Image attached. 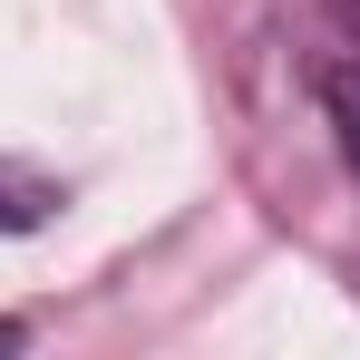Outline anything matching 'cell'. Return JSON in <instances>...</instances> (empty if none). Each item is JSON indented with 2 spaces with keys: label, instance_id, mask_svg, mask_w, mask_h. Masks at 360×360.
<instances>
[{
  "label": "cell",
  "instance_id": "cell-1",
  "mask_svg": "<svg viewBox=\"0 0 360 360\" xmlns=\"http://www.w3.org/2000/svg\"><path fill=\"white\" fill-rule=\"evenodd\" d=\"M321 108H331V127H341V146L360 156V68H331V78H321Z\"/></svg>",
  "mask_w": 360,
  "mask_h": 360
},
{
  "label": "cell",
  "instance_id": "cell-2",
  "mask_svg": "<svg viewBox=\"0 0 360 360\" xmlns=\"http://www.w3.org/2000/svg\"><path fill=\"white\" fill-rule=\"evenodd\" d=\"M321 10H331V30H341V39H360V0H321Z\"/></svg>",
  "mask_w": 360,
  "mask_h": 360
}]
</instances>
